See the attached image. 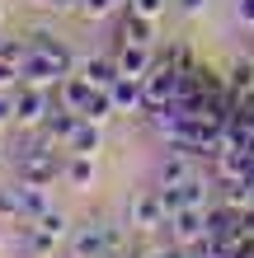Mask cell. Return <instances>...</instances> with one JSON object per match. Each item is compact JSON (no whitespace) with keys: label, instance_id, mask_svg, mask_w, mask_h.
<instances>
[{"label":"cell","instance_id":"6da1fadb","mask_svg":"<svg viewBox=\"0 0 254 258\" xmlns=\"http://www.w3.org/2000/svg\"><path fill=\"white\" fill-rule=\"evenodd\" d=\"M66 155H71V150H66V146H57V141H47L42 132L33 136V141L10 146L14 178H19V183H42V188H52L57 178L66 174Z\"/></svg>","mask_w":254,"mask_h":258},{"label":"cell","instance_id":"7a4b0ae2","mask_svg":"<svg viewBox=\"0 0 254 258\" xmlns=\"http://www.w3.org/2000/svg\"><path fill=\"white\" fill-rule=\"evenodd\" d=\"M113 249H123V230L109 225V221H80L76 230H71V239H66L71 258H104Z\"/></svg>","mask_w":254,"mask_h":258},{"label":"cell","instance_id":"3957f363","mask_svg":"<svg viewBox=\"0 0 254 258\" xmlns=\"http://www.w3.org/2000/svg\"><path fill=\"white\" fill-rule=\"evenodd\" d=\"M52 108H57V94H52V89H38V85H19V89H14V127L38 132L42 122H47Z\"/></svg>","mask_w":254,"mask_h":258},{"label":"cell","instance_id":"277c9868","mask_svg":"<svg viewBox=\"0 0 254 258\" xmlns=\"http://www.w3.org/2000/svg\"><path fill=\"white\" fill-rule=\"evenodd\" d=\"M165 221H170V211H165V197H160V188H141V192L127 202V225H132V230L160 235V230H165Z\"/></svg>","mask_w":254,"mask_h":258},{"label":"cell","instance_id":"5b68a950","mask_svg":"<svg viewBox=\"0 0 254 258\" xmlns=\"http://www.w3.org/2000/svg\"><path fill=\"white\" fill-rule=\"evenodd\" d=\"M141 85H146V108H156V103H170L184 94V66H174V61H160L141 75Z\"/></svg>","mask_w":254,"mask_h":258},{"label":"cell","instance_id":"8992f818","mask_svg":"<svg viewBox=\"0 0 254 258\" xmlns=\"http://www.w3.org/2000/svg\"><path fill=\"white\" fill-rule=\"evenodd\" d=\"M165 239H170V244H184V249L202 244V239H207V207H184V211H174V216L165 221Z\"/></svg>","mask_w":254,"mask_h":258},{"label":"cell","instance_id":"52a82bcc","mask_svg":"<svg viewBox=\"0 0 254 258\" xmlns=\"http://www.w3.org/2000/svg\"><path fill=\"white\" fill-rule=\"evenodd\" d=\"M113 56H118V71H123V75H137V80H141V75L160 61L156 47H146V42H118Z\"/></svg>","mask_w":254,"mask_h":258},{"label":"cell","instance_id":"ba28073f","mask_svg":"<svg viewBox=\"0 0 254 258\" xmlns=\"http://www.w3.org/2000/svg\"><path fill=\"white\" fill-rule=\"evenodd\" d=\"M109 94L118 103V113H146V85L137 80V75H118V80L109 85Z\"/></svg>","mask_w":254,"mask_h":258},{"label":"cell","instance_id":"9c48e42d","mask_svg":"<svg viewBox=\"0 0 254 258\" xmlns=\"http://www.w3.org/2000/svg\"><path fill=\"white\" fill-rule=\"evenodd\" d=\"M156 24L160 19H146L137 10H123V19H118V42H146V47H156Z\"/></svg>","mask_w":254,"mask_h":258},{"label":"cell","instance_id":"30bf717a","mask_svg":"<svg viewBox=\"0 0 254 258\" xmlns=\"http://www.w3.org/2000/svg\"><path fill=\"white\" fill-rule=\"evenodd\" d=\"M62 183H66L71 192H89V188L99 183V164H94V155H66Z\"/></svg>","mask_w":254,"mask_h":258},{"label":"cell","instance_id":"8fae6325","mask_svg":"<svg viewBox=\"0 0 254 258\" xmlns=\"http://www.w3.org/2000/svg\"><path fill=\"white\" fill-rule=\"evenodd\" d=\"M76 71H80V75H85V80L94 85V89H109V85L118 80V75H123V71H118V56H113V52H99V56H85V61H80Z\"/></svg>","mask_w":254,"mask_h":258},{"label":"cell","instance_id":"7c38bea8","mask_svg":"<svg viewBox=\"0 0 254 258\" xmlns=\"http://www.w3.org/2000/svg\"><path fill=\"white\" fill-rule=\"evenodd\" d=\"M89 94H94V85H89V80H85L80 71H71L66 80L57 85V103H62V108H71V113H85Z\"/></svg>","mask_w":254,"mask_h":258},{"label":"cell","instance_id":"4fadbf2b","mask_svg":"<svg viewBox=\"0 0 254 258\" xmlns=\"http://www.w3.org/2000/svg\"><path fill=\"white\" fill-rule=\"evenodd\" d=\"M80 127V113H71V108H62V103H57V108L47 113V122H42L38 132L47 136V141H57V146H66L71 141V132Z\"/></svg>","mask_w":254,"mask_h":258},{"label":"cell","instance_id":"5bb4252c","mask_svg":"<svg viewBox=\"0 0 254 258\" xmlns=\"http://www.w3.org/2000/svg\"><path fill=\"white\" fill-rule=\"evenodd\" d=\"M66 150H71V155H99V150H104V127L89 122V117H80V127L71 132Z\"/></svg>","mask_w":254,"mask_h":258},{"label":"cell","instance_id":"9a60e30c","mask_svg":"<svg viewBox=\"0 0 254 258\" xmlns=\"http://www.w3.org/2000/svg\"><path fill=\"white\" fill-rule=\"evenodd\" d=\"M19 202H24V221H38L42 211L52 207V192L42 183H19Z\"/></svg>","mask_w":254,"mask_h":258},{"label":"cell","instance_id":"2e32d148","mask_svg":"<svg viewBox=\"0 0 254 258\" xmlns=\"http://www.w3.org/2000/svg\"><path fill=\"white\" fill-rule=\"evenodd\" d=\"M38 230H42V235H52L57 244H66L76 225H71V216H66L62 207H47V211H42V216H38Z\"/></svg>","mask_w":254,"mask_h":258},{"label":"cell","instance_id":"e0dca14e","mask_svg":"<svg viewBox=\"0 0 254 258\" xmlns=\"http://www.w3.org/2000/svg\"><path fill=\"white\" fill-rule=\"evenodd\" d=\"M249 89H254V56H240V61L231 66V75H226V94L240 99V94H249Z\"/></svg>","mask_w":254,"mask_h":258},{"label":"cell","instance_id":"ac0fdd59","mask_svg":"<svg viewBox=\"0 0 254 258\" xmlns=\"http://www.w3.org/2000/svg\"><path fill=\"white\" fill-rule=\"evenodd\" d=\"M118 113V103H113V94H109V89H94V94H89V103H85V113L80 117H89V122H109V117Z\"/></svg>","mask_w":254,"mask_h":258},{"label":"cell","instance_id":"d6986e66","mask_svg":"<svg viewBox=\"0 0 254 258\" xmlns=\"http://www.w3.org/2000/svg\"><path fill=\"white\" fill-rule=\"evenodd\" d=\"M0 221H24V202H19V178L0 183Z\"/></svg>","mask_w":254,"mask_h":258},{"label":"cell","instance_id":"ffe728a7","mask_svg":"<svg viewBox=\"0 0 254 258\" xmlns=\"http://www.w3.org/2000/svg\"><path fill=\"white\" fill-rule=\"evenodd\" d=\"M127 5V0H80V19H109V14H118V10H123Z\"/></svg>","mask_w":254,"mask_h":258},{"label":"cell","instance_id":"44dd1931","mask_svg":"<svg viewBox=\"0 0 254 258\" xmlns=\"http://www.w3.org/2000/svg\"><path fill=\"white\" fill-rule=\"evenodd\" d=\"M127 10H137V14H146V19H165V10H170V0H127Z\"/></svg>","mask_w":254,"mask_h":258},{"label":"cell","instance_id":"7402d4cb","mask_svg":"<svg viewBox=\"0 0 254 258\" xmlns=\"http://www.w3.org/2000/svg\"><path fill=\"white\" fill-rule=\"evenodd\" d=\"M207 5H212V0H174V10L184 14V19H202Z\"/></svg>","mask_w":254,"mask_h":258},{"label":"cell","instance_id":"603a6c76","mask_svg":"<svg viewBox=\"0 0 254 258\" xmlns=\"http://www.w3.org/2000/svg\"><path fill=\"white\" fill-rule=\"evenodd\" d=\"M14 89H19V85H14ZM14 89H0V127L14 122Z\"/></svg>","mask_w":254,"mask_h":258},{"label":"cell","instance_id":"cb8c5ba5","mask_svg":"<svg viewBox=\"0 0 254 258\" xmlns=\"http://www.w3.org/2000/svg\"><path fill=\"white\" fill-rule=\"evenodd\" d=\"M42 14H66V10H80V0H38Z\"/></svg>","mask_w":254,"mask_h":258},{"label":"cell","instance_id":"d4e9b609","mask_svg":"<svg viewBox=\"0 0 254 258\" xmlns=\"http://www.w3.org/2000/svg\"><path fill=\"white\" fill-rule=\"evenodd\" d=\"M14 85H24V75H19V66H10V61H0V89H14Z\"/></svg>","mask_w":254,"mask_h":258},{"label":"cell","instance_id":"484cf974","mask_svg":"<svg viewBox=\"0 0 254 258\" xmlns=\"http://www.w3.org/2000/svg\"><path fill=\"white\" fill-rule=\"evenodd\" d=\"M235 24H240V28H254V0H235Z\"/></svg>","mask_w":254,"mask_h":258},{"label":"cell","instance_id":"4316f807","mask_svg":"<svg viewBox=\"0 0 254 258\" xmlns=\"http://www.w3.org/2000/svg\"><path fill=\"white\" fill-rule=\"evenodd\" d=\"M104 258H137V253H127V249H113V253H104Z\"/></svg>","mask_w":254,"mask_h":258},{"label":"cell","instance_id":"83f0119b","mask_svg":"<svg viewBox=\"0 0 254 258\" xmlns=\"http://www.w3.org/2000/svg\"><path fill=\"white\" fill-rule=\"evenodd\" d=\"M5 160H10V150H5V141H0V164H5Z\"/></svg>","mask_w":254,"mask_h":258},{"label":"cell","instance_id":"f1b7e54d","mask_svg":"<svg viewBox=\"0 0 254 258\" xmlns=\"http://www.w3.org/2000/svg\"><path fill=\"white\" fill-rule=\"evenodd\" d=\"M249 56H254V28H249Z\"/></svg>","mask_w":254,"mask_h":258},{"label":"cell","instance_id":"f546056e","mask_svg":"<svg viewBox=\"0 0 254 258\" xmlns=\"http://www.w3.org/2000/svg\"><path fill=\"white\" fill-rule=\"evenodd\" d=\"M0 225H5V221H0ZM0 244H5V230H0Z\"/></svg>","mask_w":254,"mask_h":258},{"label":"cell","instance_id":"4dcf8cb0","mask_svg":"<svg viewBox=\"0 0 254 258\" xmlns=\"http://www.w3.org/2000/svg\"><path fill=\"white\" fill-rule=\"evenodd\" d=\"M0 24H5V10H0Z\"/></svg>","mask_w":254,"mask_h":258},{"label":"cell","instance_id":"1f68e13d","mask_svg":"<svg viewBox=\"0 0 254 258\" xmlns=\"http://www.w3.org/2000/svg\"><path fill=\"white\" fill-rule=\"evenodd\" d=\"M0 47H5V33H0Z\"/></svg>","mask_w":254,"mask_h":258},{"label":"cell","instance_id":"d6a6232c","mask_svg":"<svg viewBox=\"0 0 254 258\" xmlns=\"http://www.w3.org/2000/svg\"><path fill=\"white\" fill-rule=\"evenodd\" d=\"M66 258H71V253H66Z\"/></svg>","mask_w":254,"mask_h":258},{"label":"cell","instance_id":"836d02e7","mask_svg":"<svg viewBox=\"0 0 254 258\" xmlns=\"http://www.w3.org/2000/svg\"><path fill=\"white\" fill-rule=\"evenodd\" d=\"M24 258H28V253H24Z\"/></svg>","mask_w":254,"mask_h":258}]
</instances>
